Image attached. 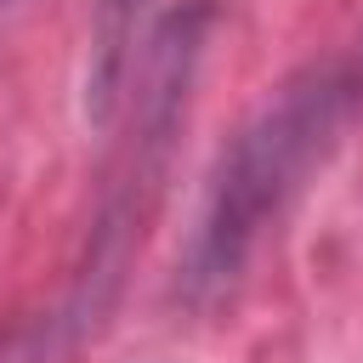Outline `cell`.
Masks as SVG:
<instances>
[{"label": "cell", "mask_w": 363, "mask_h": 363, "mask_svg": "<svg viewBox=\"0 0 363 363\" xmlns=\"http://www.w3.org/2000/svg\"><path fill=\"white\" fill-rule=\"evenodd\" d=\"M136 6L142 0H102V17H96V62H91V108H96V119L108 113L113 85L125 74V45L136 34Z\"/></svg>", "instance_id": "7a4b0ae2"}, {"label": "cell", "mask_w": 363, "mask_h": 363, "mask_svg": "<svg viewBox=\"0 0 363 363\" xmlns=\"http://www.w3.org/2000/svg\"><path fill=\"white\" fill-rule=\"evenodd\" d=\"M346 108H352V79L335 68H312L278 85V96L233 136V147L216 159L204 210L182 255V289L193 301H216L244 272L261 233L295 204L306 176L335 153L346 130Z\"/></svg>", "instance_id": "6da1fadb"}]
</instances>
